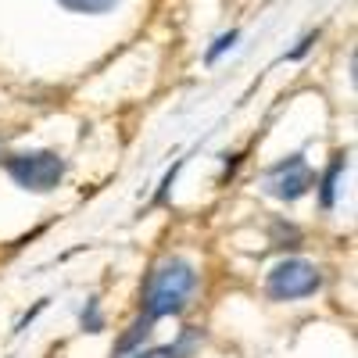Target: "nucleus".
I'll return each mask as SVG.
<instances>
[{
    "label": "nucleus",
    "instance_id": "3",
    "mask_svg": "<svg viewBox=\"0 0 358 358\" xmlns=\"http://www.w3.org/2000/svg\"><path fill=\"white\" fill-rule=\"evenodd\" d=\"M268 297L273 301H297V297H312L322 287L319 268L305 258H283L280 265L268 268Z\"/></svg>",
    "mask_w": 358,
    "mask_h": 358
},
{
    "label": "nucleus",
    "instance_id": "4",
    "mask_svg": "<svg viewBox=\"0 0 358 358\" xmlns=\"http://www.w3.org/2000/svg\"><path fill=\"white\" fill-rule=\"evenodd\" d=\"M312 187H315V172L305 162V155L283 158L280 165H273V169H268V176H265V190L273 194V197H280V201H297V197H305Z\"/></svg>",
    "mask_w": 358,
    "mask_h": 358
},
{
    "label": "nucleus",
    "instance_id": "5",
    "mask_svg": "<svg viewBox=\"0 0 358 358\" xmlns=\"http://www.w3.org/2000/svg\"><path fill=\"white\" fill-rule=\"evenodd\" d=\"M197 344H201V334H197V330H183V334H179L176 341H169V344H158V348L136 344V348H126V351H115L111 358H190Z\"/></svg>",
    "mask_w": 358,
    "mask_h": 358
},
{
    "label": "nucleus",
    "instance_id": "7",
    "mask_svg": "<svg viewBox=\"0 0 358 358\" xmlns=\"http://www.w3.org/2000/svg\"><path fill=\"white\" fill-rule=\"evenodd\" d=\"M57 4L76 11V15H104L118 4V0H57Z\"/></svg>",
    "mask_w": 358,
    "mask_h": 358
},
{
    "label": "nucleus",
    "instance_id": "6",
    "mask_svg": "<svg viewBox=\"0 0 358 358\" xmlns=\"http://www.w3.org/2000/svg\"><path fill=\"white\" fill-rule=\"evenodd\" d=\"M348 169V155H337L334 162H330V169L322 172V183H319V201H322V208H334V201H337V183H341V172Z\"/></svg>",
    "mask_w": 358,
    "mask_h": 358
},
{
    "label": "nucleus",
    "instance_id": "1",
    "mask_svg": "<svg viewBox=\"0 0 358 358\" xmlns=\"http://www.w3.org/2000/svg\"><path fill=\"white\" fill-rule=\"evenodd\" d=\"M194 287H197L194 265L187 258H165L143 287V315L140 319L155 326L165 315H179L187 308Z\"/></svg>",
    "mask_w": 358,
    "mask_h": 358
},
{
    "label": "nucleus",
    "instance_id": "2",
    "mask_svg": "<svg viewBox=\"0 0 358 358\" xmlns=\"http://www.w3.org/2000/svg\"><path fill=\"white\" fill-rule=\"evenodd\" d=\"M8 176L22 190L33 194H50L57 183L65 179V158L57 151H25V155H11L4 162Z\"/></svg>",
    "mask_w": 358,
    "mask_h": 358
},
{
    "label": "nucleus",
    "instance_id": "8",
    "mask_svg": "<svg viewBox=\"0 0 358 358\" xmlns=\"http://www.w3.org/2000/svg\"><path fill=\"white\" fill-rule=\"evenodd\" d=\"M233 43H236V33H226V36H219V40H215V47L208 50V62H215V57H219L222 50H229Z\"/></svg>",
    "mask_w": 358,
    "mask_h": 358
},
{
    "label": "nucleus",
    "instance_id": "9",
    "mask_svg": "<svg viewBox=\"0 0 358 358\" xmlns=\"http://www.w3.org/2000/svg\"><path fill=\"white\" fill-rule=\"evenodd\" d=\"M83 326H90V334L101 330V315H97V301H90V315H83Z\"/></svg>",
    "mask_w": 358,
    "mask_h": 358
}]
</instances>
